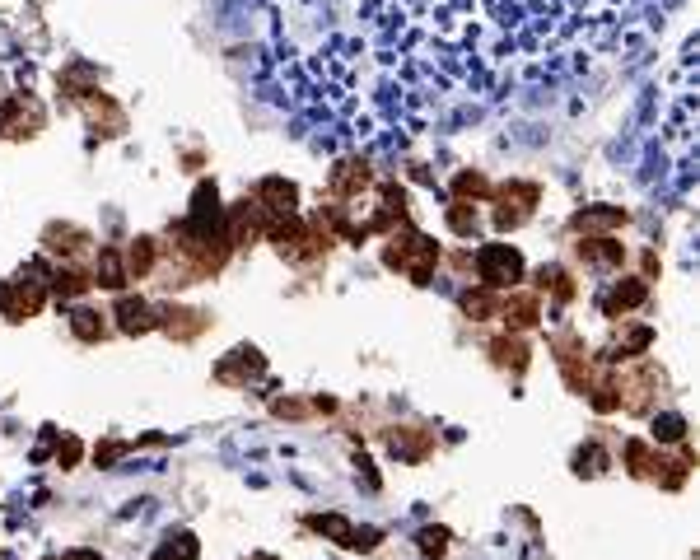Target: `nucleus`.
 <instances>
[{"label":"nucleus","mask_w":700,"mask_h":560,"mask_svg":"<svg viewBox=\"0 0 700 560\" xmlns=\"http://www.w3.org/2000/svg\"><path fill=\"white\" fill-rule=\"evenodd\" d=\"M476 266H481V280H490V285H513V280H518V271H523L518 252L504 248V243H490V248H481Z\"/></svg>","instance_id":"f257e3e1"},{"label":"nucleus","mask_w":700,"mask_h":560,"mask_svg":"<svg viewBox=\"0 0 700 560\" xmlns=\"http://www.w3.org/2000/svg\"><path fill=\"white\" fill-rule=\"evenodd\" d=\"M42 304V290H24V285H15V290H0V309L10 313V318H24V313H33Z\"/></svg>","instance_id":"f03ea898"},{"label":"nucleus","mask_w":700,"mask_h":560,"mask_svg":"<svg viewBox=\"0 0 700 560\" xmlns=\"http://www.w3.org/2000/svg\"><path fill=\"white\" fill-rule=\"evenodd\" d=\"M98 285H108V290H122L126 285V266H122V257H117L112 248L98 252Z\"/></svg>","instance_id":"7ed1b4c3"},{"label":"nucleus","mask_w":700,"mask_h":560,"mask_svg":"<svg viewBox=\"0 0 700 560\" xmlns=\"http://www.w3.org/2000/svg\"><path fill=\"white\" fill-rule=\"evenodd\" d=\"M117 318H122V332H145L150 327V309L140 299H122L117 304Z\"/></svg>","instance_id":"20e7f679"},{"label":"nucleus","mask_w":700,"mask_h":560,"mask_svg":"<svg viewBox=\"0 0 700 560\" xmlns=\"http://www.w3.org/2000/svg\"><path fill=\"white\" fill-rule=\"evenodd\" d=\"M155 560H196V537H187V532L169 537V542L155 551Z\"/></svg>","instance_id":"39448f33"},{"label":"nucleus","mask_w":700,"mask_h":560,"mask_svg":"<svg viewBox=\"0 0 700 560\" xmlns=\"http://www.w3.org/2000/svg\"><path fill=\"white\" fill-rule=\"evenodd\" d=\"M262 196L271 201V210H295V187L280 182V178H266V182H262Z\"/></svg>","instance_id":"423d86ee"},{"label":"nucleus","mask_w":700,"mask_h":560,"mask_svg":"<svg viewBox=\"0 0 700 560\" xmlns=\"http://www.w3.org/2000/svg\"><path fill=\"white\" fill-rule=\"evenodd\" d=\"M70 327H75V336H84V341H93V336H103V322H98V313H93V309H75Z\"/></svg>","instance_id":"0eeeda50"},{"label":"nucleus","mask_w":700,"mask_h":560,"mask_svg":"<svg viewBox=\"0 0 700 560\" xmlns=\"http://www.w3.org/2000/svg\"><path fill=\"white\" fill-rule=\"evenodd\" d=\"M318 532H327V537H336V542H345V546H350V523H345V518H336V513L318 518Z\"/></svg>","instance_id":"6e6552de"},{"label":"nucleus","mask_w":700,"mask_h":560,"mask_svg":"<svg viewBox=\"0 0 700 560\" xmlns=\"http://www.w3.org/2000/svg\"><path fill=\"white\" fill-rule=\"evenodd\" d=\"M150 262H155L150 238H136V248H131V271H136V276H145V271H150Z\"/></svg>","instance_id":"1a4fd4ad"},{"label":"nucleus","mask_w":700,"mask_h":560,"mask_svg":"<svg viewBox=\"0 0 700 560\" xmlns=\"http://www.w3.org/2000/svg\"><path fill=\"white\" fill-rule=\"evenodd\" d=\"M584 252H589L593 262H621V248H616V243H607V238H602V243H584Z\"/></svg>","instance_id":"9d476101"},{"label":"nucleus","mask_w":700,"mask_h":560,"mask_svg":"<svg viewBox=\"0 0 700 560\" xmlns=\"http://www.w3.org/2000/svg\"><path fill=\"white\" fill-rule=\"evenodd\" d=\"M639 299H644V285H635V280H630V285H621V290H616L612 309H630V304H639Z\"/></svg>","instance_id":"9b49d317"},{"label":"nucleus","mask_w":700,"mask_h":560,"mask_svg":"<svg viewBox=\"0 0 700 560\" xmlns=\"http://www.w3.org/2000/svg\"><path fill=\"white\" fill-rule=\"evenodd\" d=\"M420 546H425L430 556H444V551H449V532H444V528H430L425 537H420Z\"/></svg>","instance_id":"f8f14e48"},{"label":"nucleus","mask_w":700,"mask_h":560,"mask_svg":"<svg viewBox=\"0 0 700 560\" xmlns=\"http://www.w3.org/2000/svg\"><path fill=\"white\" fill-rule=\"evenodd\" d=\"M79 290H84V280H79L75 271H61V276H56V295H79Z\"/></svg>","instance_id":"ddd939ff"},{"label":"nucleus","mask_w":700,"mask_h":560,"mask_svg":"<svg viewBox=\"0 0 700 560\" xmlns=\"http://www.w3.org/2000/svg\"><path fill=\"white\" fill-rule=\"evenodd\" d=\"M658 435H663V439H682V420L663 416V420H658Z\"/></svg>","instance_id":"4468645a"},{"label":"nucleus","mask_w":700,"mask_h":560,"mask_svg":"<svg viewBox=\"0 0 700 560\" xmlns=\"http://www.w3.org/2000/svg\"><path fill=\"white\" fill-rule=\"evenodd\" d=\"M56 458H61V462H75V458H79V444H75V439H65V444H61V453H56Z\"/></svg>","instance_id":"2eb2a0df"},{"label":"nucleus","mask_w":700,"mask_h":560,"mask_svg":"<svg viewBox=\"0 0 700 560\" xmlns=\"http://www.w3.org/2000/svg\"><path fill=\"white\" fill-rule=\"evenodd\" d=\"M65 560H98V556H93V551H70Z\"/></svg>","instance_id":"dca6fc26"},{"label":"nucleus","mask_w":700,"mask_h":560,"mask_svg":"<svg viewBox=\"0 0 700 560\" xmlns=\"http://www.w3.org/2000/svg\"><path fill=\"white\" fill-rule=\"evenodd\" d=\"M252 560H271V556H252Z\"/></svg>","instance_id":"f3484780"}]
</instances>
